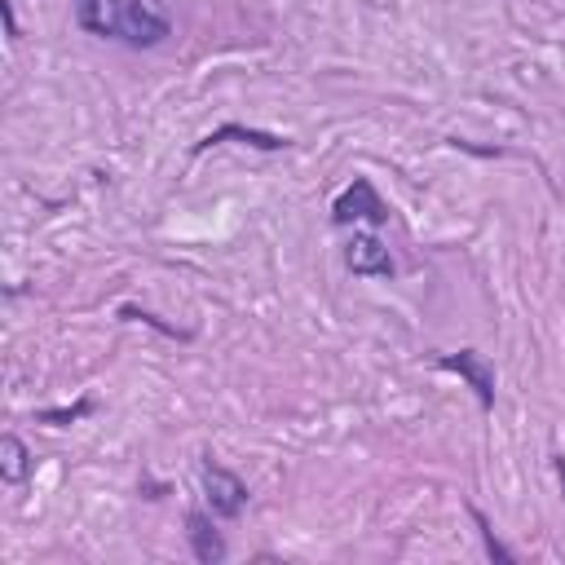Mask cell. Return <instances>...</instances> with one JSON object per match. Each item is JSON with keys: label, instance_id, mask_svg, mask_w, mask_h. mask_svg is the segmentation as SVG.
I'll return each instance as SVG.
<instances>
[{"label": "cell", "instance_id": "1", "mask_svg": "<svg viewBox=\"0 0 565 565\" xmlns=\"http://www.w3.org/2000/svg\"><path fill=\"white\" fill-rule=\"evenodd\" d=\"M168 18L154 13L146 0H106V35L132 44V49H154L168 40Z\"/></svg>", "mask_w": 565, "mask_h": 565}, {"label": "cell", "instance_id": "2", "mask_svg": "<svg viewBox=\"0 0 565 565\" xmlns=\"http://www.w3.org/2000/svg\"><path fill=\"white\" fill-rule=\"evenodd\" d=\"M331 221L335 225H384L388 221V203L375 194V185L366 177H353V185H344V194L331 203Z\"/></svg>", "mask_w": 565, "mask_h": 565}, {"label": "cell", "instance_id": "3", "mask_svg": "<svg viewBox=\"0 0 565 565\" xmlns=\"http://www.w3.org/2000/svg\"><path fill=\"white\" fill-rule=\"evenodd\" d=\"M199 477H203V494H207V508H212V516H238L243 512V503H247V486L230 472V468H221L212 455L199 463Z\"/></svg>", "mask_w": 565, "mask_h": 565}, {"label": "cell", "instance_id": "4", "mask_svg": "<svg viewBox=\"0 0 565 565\" xmlns=\"http://www.w3.org/2000/svg\"><path fill=\"white\" fill-rule=\"evenodd\" d=\"M437 366H441V371H455V375L477 393L481 411H490V406H494V366L486 362V353H477V349L441 353V358H437Z\"/></svg>", "mask_w": 565, "mask_h": 565}, {"label": "cell", "instance_id": "5", "mask_svg": "<svg viewBox=\"0 0 565 565\" xmlns=\"http://www.w3.org/2000/svg\"><path fill=\"white\" fill-rule=\"evenodd\" d=\"M344 265L358 278H388L393 274V256L375 234H353V243L344 247Z\"/></svg>", "mask_w": 565, "mask_h": 565}, {"label": "cell", "instance_id": "6", "mask_svg": "<svg viewBox=\"0 0 565 565\" xmlns=\"http://www.w3.org/2000/svg\"><path fill=\"white\" fill-rule=\"evenodd\" d=\"M185 539H190V552H194V561H203V565H221L225 561V539H221V530H216V521L207 516V512H190L185 516Z\"/></svg>", "mask_w": 565, "mask_h": 565}, {"label": "cell", "instance_id": "7", "mask_svg": "<svg viewBox=\"0 0 565 565\" xmlns=\"http://www.w3.org/2000/svg\"><path fill=\"white\" fill-rule=\"evenodd\" d=\"M247 141V146H256V150H282V146H291L287 137H278V132H260V128H243V124H225V128H212L199 146H194V154L199 150H207V146H216V141Z\"/></svg>", "mask_w": 565, "mask_h": 565}, {"label": "cell", "instance_id": "8", "mask_svg": "<svg viewBox=\"0 0 565 565\" xmlns=\"http://www.w3.org/2000/svg\"><path fill=\"white\" fill-rule=\"evenodd\" d=\"M26 472H31L26 446H22L13 433H4V437H0V481H4V486H22Z\"/></svg>", "mask_w": 565, "mask_h": 565}, {"label": "cell", "instance_id": "9", "mask_svg": "<svg viewBox=\"0 0 565 565\" xmlns=\"http://www.w3.org/2000/svg\"><path fill=\"white\" fill-rule=\"evenodd\" d=\"M472 521H477V530H481V543H486V556H494L499 565H512V552H508V547H503V543L494 539V530H490V521H486V516H481L477 508H472Z\"/></svg>", "mask_w": 565, "mask_h": 565}, {"label": "cell", "instance_id": "10", "mask_svg": "<svg viewBox=\"0 0 565 565\" xmlns=\"http://www.w3.org/2000/svg\"><path fill=\"white\" fill-rule=\"evenodd\" d=\"M75 13H79V26L84 31L106 35V18H97V0H75Z\"/></svg>", "mask_w": 565, "mask_h": 565}, {"label": "cell", "instance_id": "11", "mask_svg": "<svg viewBox=\"0 0 565 565\" xmlns=\"http://www.w3.org/2000/svg\"><path fill=\"white\" fill-rule=\"evenodd\" d=\"M79 415H88V402H75V406H66V411H44L40 419H44V424H71V419H79Z\"/></svg>", "mask_w": 565, "mask_h": 565}, {"label": "cell", "instance_id": "12", "mask_svg": "<svg viewBox=\"0 0 565 565\" xmlns=\"http://www.w3.org/2000/svg\"><path fill=\"white\" fill-rule=\"evenodd\" d=\"M0 9H4V26H9V40H18V18H13V4H9V0H0Z\"/></svg>", "mask_w": 565, "mask_h": 565}, {"label": "cell", "instance_id": "13", "mask_svg": "<svg viewBox=\"0 0 565 565\" xmlns=\"http://www.w3.org/2000/svg\"><path fill=\"white\" fill-rule=\"evenodd\" d=\"M552 468H556V477H561V490H565V455H556V459H552Z\"/></svg>", "mask_w": 565, "mask_h": 565}]
</instances>
